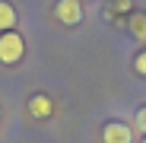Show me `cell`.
Masks as SVG:
<instances>
[{"label": "cell", "instance_id": "1", "mask_svg": "<svg viewBox=\"0 0 146 143\" xmlns=\"http://www.w3.org/2000/svg\"><path fill=\"white\" fill-rule=\"evenodd\" d=\"M22 54H26V41L16 29L0 32V64H19Z\"/></svg>", "mask_w": 146, "mask_h": 143}, {"label": "cell", "instance_id": "2", "mask_svg": "<svg viewBox=\"0 0 146 143\" xmlns=\"http://www.w3.org/2000/svg\"><path fill=\"white\" fill-rule=\"evenodd\" d=\"M54 16L64 22V26H76L83 19V3L80 0H57L54 3Z\"/></svg>", "mask_w": 146, "mask_h": 143}, {"label": "cell", "instance_id": "3", "mask_svg": "<svg viewBox=\"0 0 146 143\" xmlns=\"http://www.w3.org/2000/svg\"><path fill=\"white\" fill-rule=\"evenodd\" d=\"M102 140L105 143H133V130L121 121H108L105 130H102Z\"/></svg>", "mask_w": 146, "mask_h": 143}, {"label": "cell", "instance_id": "4", "mask_svg": "<svg viewBox=\"0 0 146 143\" xmlns=\"http://www.w3.org/2000/svg\"><path fill=\"white\" fill-rule=\"evenodd\" d=\"M29 114L38 118V121H44V118L54 114V102L48 99V95H32V99H29Z\"/></svg>", "mask_w": 146, "mask_h": 143}, {"label": "cell", "instance_id": "5", "mask_svg": "<svg viewBox=\"0 0 146 143\" xmlns=\"http://www.w3.org/2000/svg\"><path fill=\"white\" fill-rule=\"evenodd\" d=\"M13 26H16V10L7 0H0V32H10Z\"/></svg>", "mask_w": 146, "mask_h": 143}, {"label": "cell", "instance_id": "6", "mask_svg": "<svg viewBox=\"0 0 146 143\" xmlns=\"http://www.w3.org/2000/svg\"><path fill=\"white\" fill-rule=\"evenodd\" d=\"M130 35L137 41H146V13H130Z\"/></svg>", "mask_w": 146, "mask_h": 143}, {"label": "cell", "instance_id": "7", "mask_svg": "<svg viewBox=\"0 0 146 143\" xmlns=\"http://www.w3.org/2000/svg\"><path fill=\"white\" fill-rule=\"evenodd\" d=\"M137 130H140V134L146 137V105H143V108L137 111Z\"/></svg>", "mask_w": 146, "mask_h": 143}, {"label": "cell", "instance_id": "8", "mask_svg": "<svg viewBox=\"0 0 146 143\" xmlns=\"http://www.w3.org/2000/svg\"><path fill=\"white\" fill-rule=\"evenodd\" d=\"M133 67H137V73H140V76H146V51H140V54H137Z\"/></svg>", "mask_w": 146, "mask_h": 143}, {"label": "cell", "instance_id": "9", "mask_svg": "<svg viewBox=\"0 0 146 143\" xmlns=\"http://www.w3.org/2000/svg\"><path fill=\"white\" fill-rule=\"evenodd\" d=\"M0 118H3V108H0Z\"/></svg>", "mask_w": 146, "mask_h": 143}, {"label": "cell", "instance_id": "10", "mask_svg": "<svg viewBox=\"0 0 146 143\" xmlns=\"http://www.w3.org/2000/svg\"><path fill=\"white\" fill-rule=\"evenodd\" d=\"M80 3H83V0H80Z\"/></svg>", "mask_w": 146, "mask_h": 143}, {"label": "cell", "instance_id": "11", "mask_svg": "<svg viewBox=\"0 0 146 143\" xmlns=\"http://www.w3.org/2000/svg\"><path fill=\"white\" fill-rule=\"evenodd\" d=\"M143 143H146V140H143Z\"/></svg>", "mask_w": 146, "mask_h": 143}]
</instances>
